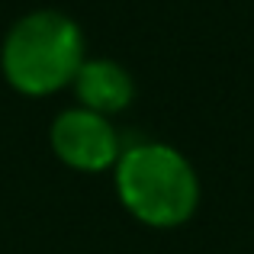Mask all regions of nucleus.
Masks as SVG:
<instances>
[{
	"label": "nucleus",
	"instance_id": "obj_1",
	"mask_svg": "<svg viewBox=\"0 0 254 254\" xmlns=\"http://www.w3.org/2000/svg\"><path fill=\"white\" fill-rule=\"evenodd\" d=\"M84 64V32L68 13L32 10L10 26L0 68L13 90L49 97L74 81Z\"/></svg>",
	"mask_w": 254,
	"mask_h": 254
},
{
	"label": "nucleus",
	"instance_id": "obj_2",
	"mask_svg": "<svg viewBox=\"0 0 254 254\" xmlns=\"http://www.w3.org/2000/svg\"><path fill=\"white\" fill-rule=\"evenodd\" d=\"M116 193L138 222L151 229H174L196 212L199 180L177 148L142 142L119 155Z\"/></svg>",
	"mask_w": 254,
	"mask_h": 254
},
{
	"label": "nucleus",
	"instance_id": "obj_3",
	"mask_svg": "<svg viewBox=\"0 0 254 254\" xmlns=\"http://www.w3.org/2000/svg\"><path fill=\"white\" fill-rule=\"evenodd\" d=\"M49 138L55 155L68 168L84 174H100L106 168H116L119 155H123L110 116H100V113L84 110V106L58 113L49 129Z\"/></svg>",
	"mask_w": 254,
	"mask_h": 254
},
{
	"label": "nucleus",
	"instance_id": "obj_4",
	"mask_svg": "<svg viewBox=\"0 0 254 254\" xmlns=\"http://www.w3.org/2000/svg\"><path fill=\"white\" fill-rule=\"evenodd\" d=\"M71 87H74L84 110H93L100 116H113V113L126 110L135 97L132 74L119 62H110V58H84Z\"/></svg>",
	"mask_w": 254,
	"mask_h": 254
}]
</instances>
